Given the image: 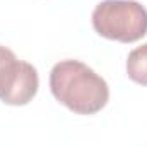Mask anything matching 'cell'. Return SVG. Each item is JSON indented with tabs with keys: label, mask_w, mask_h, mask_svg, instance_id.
Segmentation results:
<instances>
[{
	"label": "cell",
	"mask_w": 147,
	"mask_h": 147,
	"mask_svg": "<svg viewBox=\"0 0 147 147\" xmlns=\"http://www.w3.org/2000/svg\"><path fill=\"white\" fill-rule=\"evenodd\" d=\"M50 89L58 103L77 115H96L110 99L106 80L79 60H62L50 72Z\"/></svg>",
	"instance_id": "cell-1"
},
{
	"label": "cell",
	"mask_w": 147,
	"mask_h": 147,
	"mask_svg": "<svg viewBox=\"0 0 147 147\" xmlns=\"http://www.w3.org/2000/svg\"><path fill=\"white\" fill-rule=\"evenodd\" d=\"M92 28L101 38L135 43L147 34V9L135 0H103L92 10Z\"/></svg>",
	"instance_id": "cell-2"
},
{
	"label": "cell",
	"mask_w": 147,
	"mask_h": 147,
	"mask_svg": "<svg viewBox=\"0 0 147 147\" xmlns=\"http://www.w3.org/2000/svg\"><path fill=\"white\" fill-rule=\"evenodd\" d=\"M39 87L38 70L16 53L0 46V101L10 106H24L36 96Z\"/></svg>",
	"instance_id": "cell-3"
},
{
	"label": "cell",
	"mask_w": 147,
	"mask_h": 147,
	"mask_svg": "<svg viewBox=\"0 0 147 147\" xmlns=\"http://www.w3.org/2000/svg\"><path fill=\"white\" fill-rule=\"evenodd\" d=\"M127 74L135 84L147 86V43L137 46L128 53L127 58Z\"/></svg>",
	"instance_id": "cell-4"
}]
</instances>
